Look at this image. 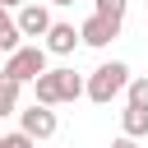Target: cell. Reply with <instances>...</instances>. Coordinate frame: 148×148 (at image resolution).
I'll use <instances>...</instances> for the list:
<instances>
[{
	"label": "cell",
	"mask_w": 148,
	"mask_h": 148,
	"mask_svg": "<svg viewBox=\"0 0 148 148\" xmlns=\"http://www.w3.org/2000/svg\"><path fill=\"white\" fill-rule=\"evenodd\" d=\"M88 83L74 74V69H46L37 79V106H60V102H74Z\"/></svg>",
	"instance_id": "1"
},
{
	"label": "cell",
	"mask_w": 148,
	"mask_h": 148,
	"mask_svg": "<svg viewBox=\"0 0 148 148\" xmlns=\"http://www.w3.org/2000/svg\"><path fill=\"white\" fill-rule=\"evenodd\" d=\"M125 88H130V65L111 60V65H97V69L88 74V88H83V92H88L97 106H106V102H111V97H120Z\"/></svg>",
	"instance_id": "2"
},
{
	"label": "cell",
	"mask_w": 148,
	"mask_h": 148,
	"mask_svg": "<svg viewBox=\"0 0 148 148\" xmlns=\"http://www.w3.org/2000/svg\"><path fill=\"white\" fill-rule=\"evenodd\" d=\"M5 79H14L18 88L23 83H37L42 74H46V46H18L9 60H5V69H0Z\"/></svg>",
	"instance_id": "3"
},
{
	"label": "cell",
	"mask_w": 148,
	"mask_h": 148,
	"mask_svg": "<svg viewBox=\"0 0 148 148\" xmlns=\"http://www.w3.org/2000/svg\"><path fill=\"white\" fill-rule=\"evenodd\" d=\"M18 116H23V134H28V139H51V134L60 130V120H56L51 106H37V102H32V106L18 111Z\"/></svg>",
	"instance_id": "4"
},
{
	"label": "cell",
	"mask_w": 148,
	"mask_h": 148,
	"mask_svg": "<svg viewBox=\"0 0 148 148\" xmlns=\"http://www.w3.org/2000/svg\"><path fill=\"white\" fill-rule=\"evenodd\" d=\"M18 32H23V37H46V32H51L46 5H23V9H18Z\"/></svg>",
	"instance_id": "5"
},
{
	"label": "cell",
	"mask_w": 148,
	"mask_h": 148,
	"mask_svg": "<svg viewBox=\"0 0 148 148\" xmlns=\"http://www.w3.org/2000/svg\"><path fill=\"white\" fill-rule=\"evenodd\" d=\"M116 32H120V23H111V18H83V28H79V37H83V46H106V42H116Z\"/></svg>",
	"instance_id": "6"
},
{
	"label": "cell",
	"mask_w": 148,
	"mask_h": 148,
	"mask_svg": "<svg viewBox=\"0 0 148 148\" xmlns=\"http://www.w3.org/2000/svg\"><path fill=\"white\" fill-rule=\"evenodd\" d=\"M79 42H83V37H79L74 23H51V32H46V56H69Z\"/></svg>",
	"instance_id": "7"
},
{
	"label": "cell",
	"mask_w": 148,
	"mask_h": 148,
	"mask_svg": "<svg viewBox=\"0 0 148 148\" xmlns=\"http://www.w3.org/2000/svg\"><path fill=\"white\" fill-rule=\"evenodd\" d=\"M120 130H125V139H143V134H148V111L125 106V111H120Z\"/></svg>",
	"instance_id": "8"
},
{
	"label": "cell",
	"mask_w": 148,
	"mask_h": 148,
	"mask_svg": "<svg viewBox=\"0 0 148 148\" xmlns=\"http://www.w3.org/2000/svg\"><path fill=\"white\" fill-rule=\"evenodd\" d=\"M18 37H23V32H18V18H9V9H0V51L14 56V51H18Z\"/></svg>",
	"instance_id": "9"
},
{
	"label": "cell",
	"mask_w": 148,
	"mask_h": 148,
	"mask_svg": "<svg viewBox=\"0 0 148 148\" xmlns=\"http://www.w3.org/2000/svg\"><path fill=\"white\" fill-rule=\"evenodd\" d=\"M14 111H18V83L0 74V120H5V116H14Z\"/></svg>",
	"instance_id": "10"
},
{
	"label": "cell",
	"mask_w": 148,
	"mask_h": 148,
	"mask_svg": "<svg viewBox=\"0 0 148 148\" xmlns=\"http://www.w3.org/2000/svg\"><path fill=\"white\" fill-rule=\"evenodd\" d=\"M125 106H139V111H148V79H130V88H125Z\"/></svg>",
	"instance_id": "11"
},
{
	"label": "cell",
	"mask_w": 148,
	"mask_h": 148,
	"mask_svg": "<svg viewBox=\"0 0 148 148\" xmlns=\"http://www.w3.org/2000/svg\"><path fill=\"white\" fill-rule=\"evenodd\" d=\"M97 18H111V23H120L125 18V0H97V9H92Z\"/></svg>",
	"instance_id": "12"
},
{
	"label": "cell",
	"mask_w": 148,
	"mask_h": 148,
	"mask_svg": "<svg viewBox=\"0 0 148 148\" xmlns=\"http://www.w3.org/2000/svg\"><path fill=\"white\" fill-rule=\"evenodd\" d=\"M0 148H37V139H28L23 130H14V134H5V139H0Z\"/></svg>",
	"instance_id": "13"
},
{
	"label": "cell",
	"mask_w": 148,
	"mask_h": 148,
	"mask_svg": "<svg viewBox=\"0 0 148 148\" xmlns=\"http://www.w3.org/2000/svg\"><path fill=\"white\" fill-rule=\"evenodd\" d=\"M111 148H139V139H125V134H120V139H116Z\"/></svg>",
	"instance_id": "14"
},
{
	"label": "cell",
	"mask_w": 148,
	"mask_h": 148,
	"mask_svg": "<svg viewBox=\"0 0 148 148\" xmlns=\"http://www.w3.org/2000/svg\"><path fill=\"white\" fill-rule=\"evenodd\" d=\"M0 9H23V0H0Z\"/></svg>",
	"instance_id": "15"
},
{
	"label": "cell",
	"mask_w": 148,
	"mask_h": 148,
	"mask_svg": "<svg viewBox=\"0 0 148 148\" xmlns=\"http://www.w3.org/2000/svg\"><path fill=\"white\" fill-rule=\"evenodd\" d=\"M51 5H74V0H51Z\"/></svg>",
	"instance_id": "16"
}]
</instances>
